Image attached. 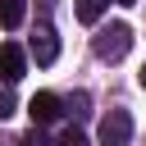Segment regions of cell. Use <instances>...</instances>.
Instances as JSON below:
<instances>
[{
	"mask_svg": "<svg viewBox=\"0 0 146 146\" xmlns=\"http://www.w3.org/2000/svg\"><path fill=\"white\" fill-rule=\"evenodd\" d=\"M32 55H36V64H55V55H59L55 27H36V36H32Z\"/></svg>",
	"mask_w": 146,
	"mask_h": 146,
	"instance_id": "5b68a950",
	"label": "cell"
},
{
	"mask_svg": "<svg viewBox=\"0 0 146 146\" xmlns=\"http://www.w3.org/2000/svg\"><path fill=\"white\" fill-rule=\"evenodd\" d=\"M91 50H96V59L119 64V59L132 50V27H128V23H110V27H100V32L91 36Z\"/></svg>",
	"mask_w": 146,
	"mask_h": 146,
	"instance_id": "6da1fadb",
	"label": "cell"
},
{
	"mask_svg": "<svg viewBox=\"0 0 146 146\" xmlns=\"http://www.w3.org/2000/svg\"><path fill=\"white\" fill-rule=\"evenodd\" d=\"M119 5H137V0H119Z\"/></svg>",
	"mask_w": 146,
	"mask_h": 146,
	"instance_id": "30bf717a",
	"label": "cell"
},
{
	"mask_svg": "<svg viewBox=\"0 0 146 146\" xmlns=\"http://www.w3.org/2000/svg\"><path fill=\"white\" fill-rule=\"evenodd\" d=\"M27 114H32V123H50V119H59V96H55V91H36V96L27 100Z\"/></svg>",
	"mask_w": 146,
	"mask_h": 146,
	"instance_id": "277c9868",
	"label": "cell"
},
{
	"mask_svg": "<svg viewBox=\"0 0 146 146\" xmlns=\"http://www.w3.org/2000/svg\"><path fill=\"white\" fill-rule=\"evenodd\" d=\"M105 5H110V0H78V18H82V23H96V18L105 14Z\"/></svg>",
	"mask_w": 146,
	"mask_h": 146,
	"instance_id": "52a82bcc",
	"label": "cell"
},
{
	"mask_svg": "<svg viewBox=\"0 0 146 146\" xmlns=\"http://www.w3.org/2000/svg\"><path fill=\"white\" fill-rule=\"evenodd\" d=\"M132 141V114L128 110H110L100 119V146H128Z\"/></svg>",
	"mask_w": 146,
	"mask_h": 146,
	"instance_id": "7a4b0ae2",
	"label": "cell"
},
{
	"mask_svg": "<svg viewBox=\"0 0 146 146\" xmlns=\"http://www.w3.org/2000/svg\"><path fill=\"white\" fill-rule=\"evenodd\" d=\"M68 105H73V114H78V119H82V114H87V105H91V100H87V91H78V96H73V100H68Z\"/></svg>",
	"mask_w": 146,
	"mask_h": 146,
	"instance_id": "9c48e42d",
	"label": "cell"
},
{
	"mask_svg": "<svg viewBox=\"0 0 146 146\" xmlns=\"http://www.w3.org/2000/svg\"><path fill=\"white\" fill-rule=\"evenodd\" d=\"M141 87H146V68H141Z\"/></svg>",
	"mask_w": 146,
	"mask_h": 146,
	"instance_id": "8fae6325",
	"label": "cell"
},
{
	"mask_svg": "<svg viewBox=\"0 0 146 146\" xmlns=\"http://www.w3.org/2000/svg\"><path fill=\"white\" fill-rule=\"evenodd\" d=\"M27 14V0H0V27H18Z\"/></svg>",
	"mask_w": 146,
	"mask_h": 146,
	"instance_id": "8992f818",
	"label": "cell"
},
{
	"mask_svg": "<svg viewBox=\"0 0 146 146\" xmlns=\"http://www.w3.org/2000/svg\"><path fill=\"white\" fill-rule=\"evenodd\" d=\"M23 68H27V55H23L14 41H5V46H0V78H5V82H18Z\"/></svg>",
	"mask_w": 146,
	"mask_h": 146,
	"instance_id": "3957f363",
	"label": "cell"
},
{
	"mask_svg": "<svg viewBox=\"0 0 146 146\" xmlns=\"http://www.w3.org/2000/svg\"><path fill=\"white\" fill-rule=\"evenodd\" d=\"M55 146H87V137H82V132H78V128H68V132H64V137H59V141H55Z\"/></svg>",
	"mask_w": 146,
	"mask_h": 146,
	"instance_id": "ba28073f",
	"label": "cell"
}]
</instances>
